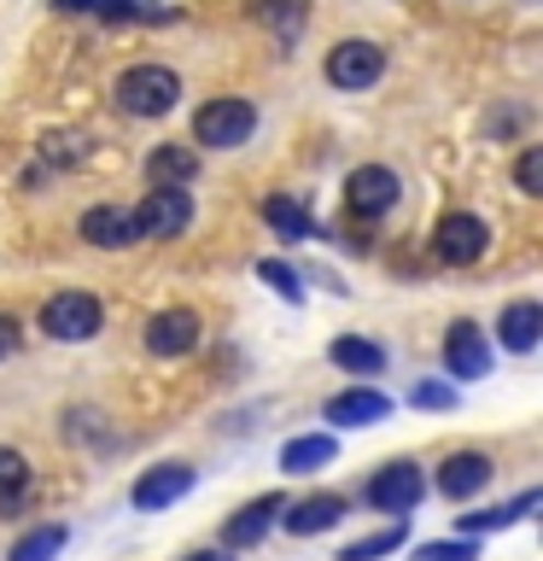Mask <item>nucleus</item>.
<instances>
[{"mask_svg":"<svg viewBox=\"0 0 543 561\" xmlns=\"http://www.w3.org/2000/svg\"><path fill=\"white\" fill-rule=\"evenodd\" d=\"M257 275L269 280V287L287 298V305H298V298H304V287H298V275L287 270V263H275V257H269V263H257Z\"/></svg>","mask_w":543,"mask_h":561,"instance_id":"obj_29","label":"nucleus"},{"mask_svg":"<svg viewBox=\"0 0 543 561\" xmlns=\"http://www.w3.org/2000/svg\"><path fill=\"white\" fill-rule=\"evenodd\" d=\"M252 129H257V112L245 100H205L193 112V140H205V147H245Z\"/></svg>","mask_w":543,"mask_h":561,"instance_id":"obj_3","label":"nucleus"},{"mask_svg":"<svg viewBox=\"0 0 543 561\" xmlns=\"http://www.w3.org/2000/svg\"><path fill=\"white\" fill-rule=\"evenodd\" d=\"M397 175L385 170V164H362V170H350V182H345V205H350V217H385V210L397 205Z\"/></svg>","mask_w":543,"mask_h":561,"instance_id":"obj_6","label":"nucleus"},{"mask_svg":"<svg viewBox=\"0 0 543 561\" xmlns=\"http://www.w3.org/2000/svg\"><path fill=\"white\" fill-rule=\"evenodd\" d=\"M380 70H385V53L374 42H339L327 53V82L333 88H368V82H380Z\"/></svg>","mask_w":543,"mask_h":561,"instance_id":"obj_7","label":"nucleus"},{"mask_svg":"<svg viewBox=\"0 0 543 561\" xmlns=\"http://www.w3.org/2000/svg\"><path fill=\"white\" fill-rule=\"evenodd\" d=\"M280 508H287V503H280ZM339 515H345V497H333V491H315V497H304V503L287 508V533H298V538L327 533V526H339Z\"/></svg>","mask_w":543,"mask_h":561,"instance_id":"obj_14","label":"nucleus"},{"mask_svg":"<svg viewBox=\"0 0 543 561\" xmlns=\"http://www.w3.org/2000/svg\"><path fill=\"white\" fill-rule=\"evenodd\" d=\"M59 12H94V0H53Z\"/></svg>","mask_w":543,"mask_h":561,"instance_id":"obj_34","label":"nucleus"},{"mask_svg":"<svg viewBox=\"0 0 543 561\" xmlns=\"http://www.w3.org/2000/svg\"><path fill=\"white\" fill-rule=\"evenodd\" d=\"M24 491H30V462L0 445V515H18V508H24Z\"/></svg>","mask_w":543,"mask_h":561,"instance_id":"obj_21","label":"nucleus"},{"mask_svg":"<svg viewBox=\"0 0 543 561\" xmlns=\"http://www.w3.org/2000/svg\"><path fill=\"white\" fill-rule=\"evenodd\" d=\"M444 368H450V375H462V380H480L490 368V345H485V333L473 322H450V333H444Z\"/></svg>","mask_w":543,"mask_h":561,"instance_id":"obj_11","label":"nucleus"},{"mask_svg":"<svg viewBox=\"0 0 543 561\" xmlns=\"http://www.w3.org/2000/svg\"><path fill=\"white\" fill-rule=\"evenodd\" d=\"M420 491H427V480H420L415 462H385L374 480H368L362 497L380 508V515H409V508L420 503Z\"/></svg>","mask_w":543,"mask_h":561,"instance_id":"obj_5","label":"nucleus"},{"mask_svg":"<svg viewBox=\"0 0 543 561\" xmlns=\"http://www.w3.org/2000/svg\"><path fill=\"white\" fill-rule=\"evenodd\" d=\"M485 480H490V462L480 450H462V456H450L444 468H438V491H444V497H473V491H485Z\"/></svg>","mask_w":543,"mask_h":561,"instance_id":"obj_13","label":"nucleus"},{"mask_svg":"<svg viewBox=\"0 0 543 561\" xmlns=\"http://www.w3.org/2000/svg\"><path fill=\"white\" fill-rule=\"evenodd\" d=\"M333 438L327 433H304V438H292L287 450H280V468L287 473H310V468H322V462H333Z\"/></svg>","mask_w":543,"mask_h":561,"instance_id":"obj_22","label":"nucleus"},{"mask_svg":"<svg viewBox=\"0 0 543 561\" xmlns=\"http://www.w3.org/2000/svg\"><path fill=\"white\" fill-rule=\"evenodd\" d=\"M403 543V526H385V533H374V538H357V543H345L339 550V561H374V556H392Z\"/></svg>","mask_w":543,"mask_h":561,"instance_id":"obj_26","label":"nucleus"},{"mask_svg":"<svg viewBox=\"0 0 543 561\" xmlns=\"http://www.w3.org/2000/svg\"><path fill=\"white\" fill-rule=\"evenodd\" d=\"M385 415H392V398L368 392V386H350V392L327 398V421H333V427H368V421H385Z\"/></svg>","mask_w":543,"mask_h":561,"instance_id":"obj_12","label":"nucleus"},{"mask_svg":"<svg viewBox=\"0 0 543 561\" xmlns=\"http://www.w3.org/2000/svg\"><path fill=\"white\" fill-rule=\"evenodd\" d=\"M538 503V491H525L520 503H502V508H485V515H462V533H490V526H508L515 515H525V508Z\"/></svg>","mask_w":543,"mask_h":561,"instance_id":"obj_27","label":"nucleus"},{"mask_svg":"<svg viewBox=\"0 0 543 561\" xmlns=\"http://www.w3.org/2000/svg\"><path fill=\"white\" fill-rule=\"evenodd\" d=\"M193 175H199V152L193 147H158L147 158V182L152 187H187Z\"/></svg>","mask_w":543,"mask_h":561,"instance_id":"obj_17","label":"nucleus"},{"mask_svg":"<svg viewBox=\"0 0 543 561\" xmlns=\"http://www.w3.org/2000/svg\"><path fill=\"white\" fill-rule=\"evenodd\" d=\"M415 561H480V550H473V543L467 538H438V543H420V550H415Z\"/></svg>","mask_w":543,"mask_h":561,"instance_id":"obj_28","label":"nucleus"},{"mask_svg":"<svg viewBox=\"0 0 543 561\" xmlns=\"http://www.w3.org/2000/svg\"><path fill=\"white\" fill-rule=\"evenodd\" d=\"M42 158L53 170H65V164H82L88 158V135H70V129H53L47 140H42Z\"/></svg>","mask_w":543,"mask_h":561,"instance_id":"obj_25","label":"nucleus"},{"mask_svg":"<svg viewBox=\"0 0 543 561\" xmlns=\"http://www.w3.org/2000/svg\"><path fill=\"white\" fill-rule=\"evenodd\" d=\"M515 182H520V193H543V147H525V152H520Z\"/></svg>","mask_w":543,"mask_h":561,"instance_id":"obj_30","label":"nucleus"},{"mask_svg":"<svg viewBox=\"0 0 543 561\" xmlns=\"http://www.w3.org/2000/svg\"><path fill=\"white\" fill-rule=\"evenodd\" d=\"M257 18H263V30H275L280 47H292L310 24V0H257Z\"/></svg>","mask_w":543,"mask_h":561,"instance_id":"obj_18","label":"nucleus"},{"mask_svg":"<svg viewBox=\"0 0 543 561\" xmlns=\"http://www.w3.org/2000/svg\"><path fill=\"white\" fill-rule=\"evenodd\" d=\"M193 491V468L187 462H164V468H147L135 480V491H129V503L135 508H170V503H182Z\"/></svg>","mask_w":543,"mask_h":561,"instance_id":"obj_9","label":"nucleus"},{"mask_svg":"<svg viewBox=\"0 0 543 561\" xmlns=\"http://www.w3.org/2000/svg\"><path fill=\"white\" fill-rule=\"evenodd\" d=\"M263 217H269V228L280 240H310L315 234V217L304 205H292L287 193H275V199H263Z\"/></svg>","mask_w":543,"mask_h":561,"instance_id":"obj_20","label":"nucleus"},{"mask_svg":"<svg viewBox=\"0 0 543 561\" xmlns=\"http://www.w3.org/2000/svg\"><path fill=\"white\" fill-rule=\"evenodd\" d=\"M12 351H18V322H12V316H0V357H12Z\"/></svg>","mask_w":543,"mask_h":561,"instance_id":"obj_32","label":"nucleus"},{"mask_svg":"<svg viewBox=\"0 0 543 561\" xmlns=\"http://www.w3.org/2000/svg\"><path fill=\"white\" fill-rule=\"evenodd\" d=\"M82 240L100 245V252H112V245H129L135 240V217L123 205H94L82 217Z\"/></svg>","mask_w":543,"mask_h":561,"instance_id":"obj_15","label":"nucleus"},{"mask_svg":"<svg viewBox=\"0 0 543 561\" xmlns=\"http://www.w3.org/2000/svg\"><path fill=\"white\" fill-rule=\"evenodd\" d=\"M199 345V316L193 310H158L147 322V351L152 357H187Z\"/></svg>","mask_w":543,"mask_h":561,"instance_id":"obj_10","label":"nucleus"},{"mask_svg":"<svg viewBox=\"0 0 543 561\" xmlns=\"http://www.w3.org/2000/svg\"><path fill=\"white\" fill-rule=\"evenodd\" d=\"M327 357L339 363V368H350V375H380V368H385V351H380V345H368V340H357V333L333 340Z\"/></svg>","mask_w":543,"mask_h":561,"instance_id":"obj_23","label":"nucleus"},{"mask_svg":"<svg viewBox=\"0 0 543 561\" xmlns=\"http://www.w3.org/2000/svg\"><path fill=\"white\" fill-rule=\"evenodd\" d=\"M42 328H47V340H94L100 333V298H88V293H53L47 305H42Z\"/></svg>","mask_w":543,"mask_h":561,"instance_id":"obj_4","label":"nucleus"},{"mask_svg":"<svg viewBox=\"0 0 543 561\" xmlns=\"http://www.w3.org/2000/svg\"><path fill=\"white\" fill-rule=\"evenodd\" d=\"M129 217H135V240H175L193 222V199H187V187H152Z\"/></svg>","mask_w":543,"mask_h":561,"instance_id":"obj_2","label":"nucleus"},{"mask_svg":"<svg viewBox=\"0 0 543 561\" xmlns=\"http://www.w3.org/2000/svg\"><path fill=\"white\" fill-rule=\"evenodd\" d=\"M485 245H490V228L473 217V210H450L444 222H438V257L444 263H480L485 257Z\"/></svg>","mask_w":543,"mask_h":561,"instance_id":"obj_8","label":"nucleus"},{"mask_svg":"<svg viewBox=\"0 0 543 561\" xmlns=\"http://www.w3.org/2000/svg\"><path fill=\"white\" fill-rule=\"evenodd\" d=\"M409 403H420V410H455V392H450V386H438V380H427V386H415V392H409Z\"/></svg>","mask_w":543,"mask_h":561,"instance_id":"obj_31","label":"nucleus"},{"mask_svg":"<svg viewBox=\"0 0 543 561\" xmlns=\"http://www.w3.org/2000/svg\"><path fill=\"white\" fill-rule=\"evenodd\" d=\"M497 333H502V345H508V351H532V345H538V333H543V305H532V298L508 305V310H502V322H497Z\"/></svg>","mask_w":543,"mask_h":561,"instance_id":"obj_19","label":"nucleus"},{"mask_svg":"<svg viewBox=\"0 0 543 561\" xmlns=\"http://www.w3.org/2000/svg\"><path fill=\"white\" fill-rule=\"evenodd\" d=\"M275 515H280V497H257V503H245L240 515L222 526V543H228V550H245V543H263V533L275 526Z\"/></svg>","mask_w":543,"mask_h":561,"instance_id":"obj_16","label":"nucleus"},{"mask_svg":"<svg viewBox=\"0 0 543 561\" xmlns=\"http://www.w3.org/2000/svg\"><path fill=\"white\" fill-rule=\"evenodd\" d=\"M182 561H234L228 550H193V556H182Z\"/></svg>","mask_w":543,"mask_h":561,"instance_id":"obj_33","label":"nucleus"},{"mask_svg":"<svg viewBox=\"0 0 543 561\" xmlns=\"http://www.w3.org/2000/svg\"><path fill=\"white\" fill-rule=\"evenodd\" d=\"M65 538H70L65 526H35V533L12 550V561H53V556L65 550Z\"/></svg>","mask_w":543,"mask_h":561,"instance_id":"obj_24","label":"nucleus"},{"mask_svg":"<svg viewBox=\"0 0 543 561\" xmlns=\"http://www.w3.org/2000/svg\"><path fill=\"white\" fill-rule=\"evenodd\" d=\"M175 100H182V77L170 65H135L117 77V105L129 117H164Z\"/></svg>","mask_w":543,"mask_h":561,"instance_id":"obj_1","label":"nucleus"}]
</instances>
